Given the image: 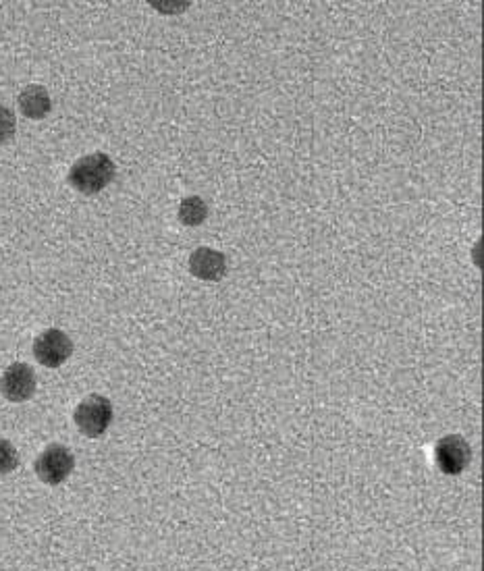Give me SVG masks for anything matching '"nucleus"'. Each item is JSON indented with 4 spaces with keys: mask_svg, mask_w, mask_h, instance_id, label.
Masks as SVG:
<instances>
[{
    "mask_svg": "<svg viewBox=\"0 0 484 571\" xmlns=\"http://www.w3.org/2000/svg\"><path fill=\"white\" fill-rule=\"evenodd\" d=\"M117 167L111 156H106L104 152H94L84 158H79L69 171V183L73 189L82 192L86 196L98 194L102 189L115 179Z\"/></svg>",
    "mask_w": 484,
    "mask_h": 571,
    "instance_id": "f257e3e1",
    "label": "nucleus"
},
{
    "mask_svg": "<svg viewBox=\"0 0 484 571\" xmlns=\"http://www.w3.org/2000/svg\"><path fill=\"white\" fill-rule=\"evenodd\" d=\"M73 420L88 439H98L113 422V403L102 395H90L75 407Z\"/></svg>",
    "mask_w": 484,
    "mask_h": 571,
    "instance_id": "f03ea898",
    "label": "nucleus"
},
{
    "mask_svg": "<svg viewBox=\"0 0 484 571\" xmlns=\"http://www.w3.org/2000/svg\"><path fill=\"white\" fill-rule=\"evenodd\" d=\"M75 468V457L65 445H50L36 459V474L44 484L57 486L65 482Z\"/></svg>",
    "mask_w": 484,
    "mask_h": 571,
    "instance_id": "7ed1b4c3",
    "label": "nucleus"
},
{
    "mask_svg": "<svg viewBox=\"0 0 484 571\" xmlns=\"http://www.w3.org/2000/svg\"><path fill=\"white\" fill-rule=\"evenodd\" d=\"M435 459L443 474L457 476L470 466L472 447L460 434H447L435 447Z\"/></svg>",
    "mask_w": 484,
    "mask_h": 571,
    "instance_id": "20e7f679",
    "label": "nucleus"
},
{
    "mask_svg": "<svg viewBox=\"0 0 484 571\" xmlns=\"http://www.w3.org/2000/svg\"><path fill=\"white\" fill-rule=\"evenodd\" d=\"M73 353V341L61 329H48L34 341V356L46 368L63 366Z\"/></svg>",
    "mask_w": 484,
    "mask_h": 571,
    "instance_id": "39448f33",
    "label": "nucleus"
},
{
    "mask_svg": "<svg viewBox=\"0 0 484 571\" xmlns=\"http://www.w3.org/2000/svg\"><path fill=\"white\" fill-rule=\"evenodd\" d=\"M0 393L13 403H23L36 393V374L28 364H11L0 378Z\"/></svg>",
    "mask_w": 484,
    "mask_h": 571,
    "instance_id": "423d86ee",
    "label": "nucleus"
},
{
    "mask_svg": "<svg viewBox=\"0 0 484 571\" xmlns=\"http://www.w3.org/2000/svg\"><path fill=\"white\" fill-rule=\"evenodd\" d=\"M190 273L202 281H221L227 275V258L212 248H198L190 256Z\"/></svg>",
    "mask_w": 484,
    "mask_h": 571,
    "instance_id": "0eeeda50",
    "label": "nucleus"
},
{
    "mask_svg": "<svg viewBox=\"0 0 484 571\" xmlns=\"http://www.w3.org/2000/svg\"><path fill=\"white\" fill-rule=\"evenodd\" d=\"M17 102H19V111L25 117L34 119V121L44 119L50 113V108H52L50 94L42 86H28L19 94Z\"/></svg>",
    "mask_w": 484,
    "mask_h": 571,
    "instance_id": "6e6552de",
    "label": "nucleus"
},
{
    "mask_svg": "<svg viewBox=\"0 0 484 571\" xmlns=\"http://www.w3.org/2000/svg\"><path fill=\"white\" fill-rule=\"evenodd\" d=\"M177 216L185 227H198L206 221L208 206L200 196H190L181 202Z\"/></svg>",
    "mask_w": 484,
    "mask_h": 571,
    "instance_id": "1a4fd4ad",
    "label": "nucleus"
},
{
    "mask_svg": "<svg viewBox=\"0 0 484 571\" xmlns=\"http://www.w3.org/2000/svg\"><path fill=\"white\" fill-rule=\"evenodd\" d=\"M17 466H19L17 449L9 441L0 439V476L11 474Z\"/></svg>",
    "mask_w": 484,
    "mask_h": 571,
    "instance_id": "9d476101",
    "label": "nucleus"
},
{
    "mask_svg": "<svg viewBox=\"0 0 484 571\" xmlns=\"http://www.w3.org/2000/svg\"><path fill=\"white\" fill-rule=\"evenodd\" d=\"M15 129H17V123H15L13 111L11 108L0 104V144L11 142L13 135H15Z\"/></svg>",
    "mask_w": 484,
    "mask_h": 571,
    "instance_id": "9b49d317",
    "label": "nucleus"
}]
</instances>
